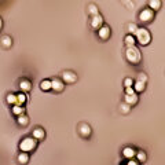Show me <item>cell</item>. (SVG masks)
I'll list each match as a JSON object with an SVG mask.
<instances>
[{
	"label": "cell",
	"instance_id": "obj_19",
	"mask_svg": "<svg viewBox=\"0 0 165 165\" xmlns=\"http://www.w3.org/2000/svg\"><path fill=\"white\" fill-rule=\"evenodd\" d=\"M26 101H28L26 94H23V92H21V94H17V105H18V106L25 105Z\"/></svg>",
	"mask_w": 165,
	"mask_h": 165
},
{
	"label": "cell",
	"instance_id": "obj_15",
	"mask_svg": "<svg viewBox=\"0 0 165 165\" xmlns=\"http://www.w3.org/2000/svg\"><path fill=\"white\" fill-rule=\"evenodd\" d=\"M147 4H149V8L151 10V11H158V10L161 8V6H162V3L160 2V0H150L149 3H147Z\"/></svg>",
	"mask_w": 165,
	"mask_h": 165
},
{
	"label": "cell",
	"instance_id": "obj_28",
	"mask_svg": "<svg viewBox=\"0 0 165 165\" xmlns=\"http://www.w3.org/2000/svg\"><path fill=\"white\" fill-rule=\"evenodd\" d=\"M133 81L132 78H129V77H127L125 80H124V85H125V88H131V87H133Z\"/></svg>",
	"mask_w": 165,
	"mask_h": 165
},
{
	"label": "cell",
	"instance_id": "obj_8",
	"mask_svg": "<svg viewBox=\"0 0 165 165\" xmlns=\"http://www.w3.org/2000/svg\"><path fill=\"white\" fill-rule=\"evenodd\" d=\"M110 34H112V29H110V26H108V25H103L101 29L98 30V36H99V39L101 40H108V39H110Z\"/></svg>",
	"mask_w": 165,
	"mask_h": 165
},
{
	"label": "cell",
	"instance_id": "obj_5",
	"mask_svg": "<svg viewBox=\"0 0 165 165\" xmlns=\"http://www.w3.org/2000/svg\"><path fill=\"white\" fill-rule=\"evenodd\" d=\"M62 81L65 82V84H74L76 81H77V74L74 73V72L72 70H65L63 73H62Z\"/></svg>",
	"mask_w": 165,
	"mask_h": 165
},
{
	"label": "cell",
	"instance_id": "obj_6",
	"mask_svg": "<svg viewBox=\"0 0 165 165\" xmlns=\"http://www.w3.org/2000/svg\"><path fill=\"white\" fill-rule=\"evenodd\" d=\"M103 25H105V19H103V17L101 14H98V15H95V17H91V28L92 29L99 30Z\"/></svg>",
	"mask_w": 165,
	"mask_h": 165
},
{
	"label": "cell",
	"instance_id": "obj_30",
	"mask_svg": "<svg viewBox=\"0 0 165 165\" xmlns=\"http://www.w3.org/2000/svg\"><path fill=\"white\" fill-rule=\"evenodd\" d=\"M133 94H136L135 89H133V87H131V88H125V95H133Z\"/></svg>",
	"mask_w": 165,
	"mask_h": 165
},
{
	"label": "cell",
	"instance_id": "obj_2",
	"mask_svg": "<svg viewBox=\"0 0 165 165\" xmlns=\"http://www.w3.org/2000/svg\"><path fill=\"white\" fill-rule=\"evenodd\" d=\"M36 147H37V140L32 136L23 138L19 142V150L22 151V153H30V151H33Z\"/></svg>",
	"mask_w": 165,
	"mask_h": 165
},
{
	"label": "cell",
	"instance_id": "obj_27",
	"mask_svg": "<svg viewBox=\"0 0 165 165\" xmlns=\"http://www.w3.org/2000/svg\"><path fill=\"white\" fill-rule=\"evenodd\" d=\"M129 109H131V106H128L125 102H124L122 105H120V112H121L122 114H127V113L129 112Z\"/></svg>",
	"mask_w": 165,
	"mask_h": 165
},
{
	"label": "cell",
	"instance_id": "obj_31",
	"mask_svg": "<svg viewBox=\"0 0 165 165\" xmlns=\"http://www.w3.org/2000/svg\"><path fill=\"white\" fill-rule=\"evenodd\" d=\"M127 165H139V162H138L135 158H132V160H128V161H127Z\"/></svg>",
	"mask_w": 165,
	"mask_h": 165
},
{
	"label": "cell",
	"instance_id": "obj_23",
	"mask_svg": "<svg viewBox=\"0 0 165 165\" xmlns=\"http://www.w3.org/2000/svg\"><path fill=\"white\" fill-rule=\"evenodd\" d=\"M127 29H128V34H132V36H135V33L138 32V25L136 23H132V22H129L128 25H127Z\"/></svg>",
	"mask_w": 165,
	"mask_h": 165
},
{
	"label": "cell",
	"instance_id": "obj_10",
	"mask_svg": "<svg viewBox=\"0 0 165 165\" xmlns=\"http://www.w3.org/2000/svg\"><path fill=\"white\" fill-rule=\"evenodd\" d=\"M124 102L127 103L128 106H135L139 102V95L133 94V95H125L124 96Z\"/></svg>",
	"mask_w": 165,
	"mask_h": 165
},
{
	"label": "cell",
	"instance_id": "obj_9",
	"mask_svg": "<svg viewBox=\"0 0 165 165\" xmlns=\"http://www.w3.org/2000/svg\"><path fill=\"white\" fill-rule=\"evenodd\" d=\"M65 88V82L61 78H52L51 80V89H54L55 92H62Z\"/></svg>",
	"mask_w": 165,
	"mask_h": 165
},
{
	"label": "cell",
	"instance_id": "obj_32",
	"mask_svg": "<svg viewBox=\"0 0 165 165\" xmlns=\"http://www.w3.org/2000/svg\"><path fill=\"white\" fill-rule=\"evenodd\" d=\"M2 29H3V19L0 18V30H2Z\"/></svg>",
	"mask_w": 165,
	"mask_h": 165
},
{
	"label": "cell",
	"instance_id": "obj_29",
	"mask_svg": "<svg viewBox=\"0 0 165 165\" xmlns=\"http://www.w3.org/2000/svg\"><path fill=\"white\" fill-rule=\"evenodd\" d=\"M147 80H149V77H147L146 73H139V76H138V81H142V82L146 84Z\"/></svg>",
	"mask_w": 165,
	"mask_h": 165
},
{
	"label": "cell",
	"instance_id": "obj_13",
	"mask_svg": "<svg viewBox=\"0 0 165 165\" xmlns=\"http://www.w3.org/2000/svg\"><path fill=\"white\" fill-rule=\"evenodd\" d=\"M19 88L23 94H25V92H29L30 88H32V82H30V80H28V78H22V80L19 81Z\"/></svg>",
	"mask_w": 165,
	"mask_h": 165
},
{
	"label": "cell",
	"instance_id": "obj_16",
	"mask_svg": "<svg viewBox=\"0 0 165 165\" xmlns=\"http://www.w3.org/2000/svg\"><path fill=\"white\" fill-rule=\"evenodd\" d=\"M17 161H18V164H21V165H26L28 162H29V154L21 151V153L18 154V157H17Z\"/></svg>",
	"mask_w": 165,
	"mask_h": 165
},
{
	"label": "cell",
	"instance_id": "obj_14",
	"mask_svg": "<svg viewBox=\"0 0 165 165\" xmlns=\"http://www.w3.org/2000/svg\"><path fill=\"white\" fill-rule=\"evenodd\" d=\"M0 46L7 50V48H10L12 46V39L10 36H3L2 39H0Z\"/></svg>",
	"mask_w": 165,
	"mask_h": 165
},
{
	"label": "cell",
	"instance_id": "obj_25",
	"mask_svg": "<svg viewBox=\"0 0 165 165\" xmlns=\"http://www.w3.org/2000/svg\"><path fill=\"white\" fill-rule=\"evenodd\" d=\"M6 101H7L8 105L15 106L17 105V94H8L7 95V98H6Z\"/></svg>",
	"mask_w": 165,
	"mask_h": 165
},
{
	"label": "cell",
	"instance_id": "obj_1",
	"mask_svg": "<svg viewBox=\"0 0 165 165\" xmlns=\"http://www.w3.org/2000/svg\"><path fill=\"white\" fill-rule=\"evenodd\" d=\"M125 58H127V61H128L131 65H138L140 62V59H142V54H140V50L136 46L127 47V50H125Z\"/></svg>",
	"mask_w": 165,
	"mask_h": 165
},
{
	"label": "cell",
	"instance_id": "obj_24",
	"mask_svg": "<svg viewBox=\"0 0 165 165\" xmlns=\"http://www.w3.org/2000/svg\"><path fill=\"white\" fill-rule=\"evenodd\" d=\"M40 88L43 89V91H50L51 89V80H41L40 82Z\"/></svg>",
	"mask_w": 165,
	"mask_h": 165
},
{
	"label": "cell",
	"instance_id": "obj_3",
	"mask_svg": "<svg viewBox=\"0 0 165 165\" xmlns=\"http://www.w3.org/2000/svg\"><path fill=\"white\" fill-rule=\"evenodd\" d=\"M135 40L136 43H139L140 46H147L151 41V34L146 28H139L138 32L135 33Z\"/></svg>",
	"mask_w": 165,
	"mask_h": 165
},
{
	"label": "cell",
	"instance_id": "obj_22",
	"mask_svg": "<svg viewBox=\"0 0 165 165\" xmlns=\"http://www.w3.org/2000/svg\"><path fill=\"white\" fill-rule=\"evenodd\" d=\"M12 113L15 116H22V114H25V108L15 105V106H12Z\"/></svg>",
	"mask_w": 165,
	"mask_h": 165
},
{
	"label": "cell",
	"instance_id": "obj_18",
	"mask_svg": "<svg viewBox=\"0 0 165 165\" xmlns=\"http://www.w3.org/2000/svg\"><path fill=\"white\" fill-rule=\"evenodd\" d=\"M124 43H125L127 47H133L135 46V43H136L135 36H132V34H127L125 39H124Z\"/></svg>",
	"mask_w": 165,
	"mask_h": 165
},
{
	"label": "cell",
	"instance_id": "obj_11",
	"mask_svg": "<svg viewBox=\"0 0 165 165\" xmlns=\"http://www.w3.org/2000/svg\"><path fill=\"white\" fill-rule=\"evenodd\" d=\"M122 156L125 157L127 160H132V158H135V156H136V150L131 146H127L122 149Z\"/></svg>",
	"mask_w": 165,
	"mask_h": 165
},
{
	"label": "cell",
	"instance_id": "obj_7",
	"mask_svg": "<svg viewBox=\"0 0 165 165\" xmlns=\"http://www.w3.org/2000/svg\"><path fill=\"white\" fill-rule=\"evenodd\" d=\"M91 132H92V129H91V125L87 122H81L80 125H78V133L82 136V138H89L91 136Z\"/></svg>",
	"mask_w": 165,
	"mask_h": 165
},
{
	"label": "cell",
	"instance_id": "obj_17",
	"mask_svg": "<svg viewBox=\"0 0 165 165\" xmlns=\"http://www.w3.org/2000/svg\"><path fill=\"white\" fill-rule=\"evenodd\" d=\"M133 89H135V92L136 94H139V92H143L144 89H146V84L144 82H142V81H135L133 82Z\"/></svg>",
	"mask_w": 165,
	"mask_h": 165
},
{
	"label": "cell",
	"instance_id": "obj_12",
	"mask_svg": "<svg viewBox=\"0 0 165 165\" xmlns=\"http://www.w3.org/2000/svg\"><path fill=\"white\" fill-rule=\"evenodd\" d=\"M32 138H34L36 140H43L44 138H46V131H44L43 128H40V127H37V128L33 129Z\"/></svg>",
	"mask_w": 165,
	"mask_h": 165
},
{
	"label": "cell",
	"instance_id": "obj_21",
	"mask_svg": "<svg viewBox=\"0 0 165 165\" xmlns=\"http://www.w3.org/2000/svg\"><path fill=\"white\" fill-rule=\"evenodd\" d=\"M136 161L138 162H144V161L147 160V154L144 153L143 150H139V151H136Z\"/></svg>",
	"mask_w": 165,
	"mask_h": 165
},
{
	"label": "cell",
	"instance_id": "obj_26",
	"mask_svg": "<svg viewBox=\"0 0 165 165\" xmlns=\"http://www.w3.org/2000/svg\"><path fill=\"white\" fill-rule=\"evenodd\" d=\"M88 12H89V15H91V17L98 15V14H99L98 7H96L95 4H89V6H88Z\"/></svg>",
	"mask_w": 165,
	"mask_h": 165
},
{
	"label": "cell",
	"instance_id": "obj_4",
	"mask_svg": "<svg viewBox=\"0 0 165 165\" xmlns=\"http://www.w3.org/2000/svg\"><path fill=\"white\" fill-rule=\"evenodd\" d=\"M154 19V11H151L150 8H144L139 12V21L143 23H149Z\"/></svg>",
	"mask_w": 165,
	"mask_h": 165
},
{
	"label": "cell",
	"instance_id": "obj_20",
	"mask_svg": "<svg viewBox=\"0 0 165 165\" xmlns=\"http://www.w3.org/2000/svg\"><path fill=\"white\" fill-rule=\"evenodd\" d=\"M17 122H18L19 125H22V127H26L28 124H29V117L25 116V114L18 116V117H17Z\"/></svg>",
	"mask_w": 165,
	"mask_h": 165
}]
</instances>
